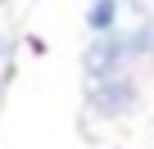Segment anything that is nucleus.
I'll use <instances>...</instances> for the list:
<instances>
[{
	"mask_svg": "<svg viewBox=\"0 0 154 149\" xmlns=\"http://www.w3.org/2000/svg\"><path fill=\"white\" fill-rule=\"evenodd\" d=\"M122 59H131V45H127V32H95L86 54H82V68L86 77L100 82V77H113L122 72Z\"/></svg>",
	"mask_w": 154,
	"mask_h": 149,
	"instance_id": "nucleus-1",
	"label": "nucleus"
},
{
	"mask_svg": "<svg viewBox=\"0 0 154 149\" xmlns=\"http://www.w3.org/2000/svg\"><path fill=\"white\" fill-rule=\"evenodd\" d=\"M131 104H136V82L122 77V72L100 77L91 86V113L95 118H122V113H131Z\"/></svg>",
	"mask_w": 154,
	"mask_h": 149,
	"instance_id": "nucleus-2",
	"label": "nucleus"
},
{
	"mask_svg": "<svg viewBox=\"0 0 154 149\" xmlns=\"http://www.w3.org/2000/svg\"><path fill=\"white\" fill-rule=\"evenodd\" d=\"M113 18H118V0H95L86 9V27L91 32H113Z\"/></svg>",
	"mask_w": 154,
	"mask_h": 149,
	"instance_id": "nucleus-3",
	"label": "nucleus"
},
{
	"mask_svg": "<svg viewBox=\"0 0 154 149\" xmlns=\"http://www.w3.org/2000/svg\"><path fill=\"white\" fill-rule=\"evenodd\" d=\"M127 45H131V54H145V50H154V23H140L136 32H127Z\"/></svg>",
	"mask_w": 154,
	"mask_h": 149,
	"instance_id": "nucleus-4",
	"label": "nucleus"
},
{
	"mask_svg": "<svg viewBox=\"0 0 154 149\" xmlns=\"http://www.w3.org/2000/svg\"><path fill=\"white\" fill-rule=\"evenodd\" d=\"M0 50H5V45H0Z\"/></svg>",
	"mask_w": 154,
	"mask_h": 149,
	"instance_id": "nucleus-5",
	"label": "nucleus"
}]
</instances>
